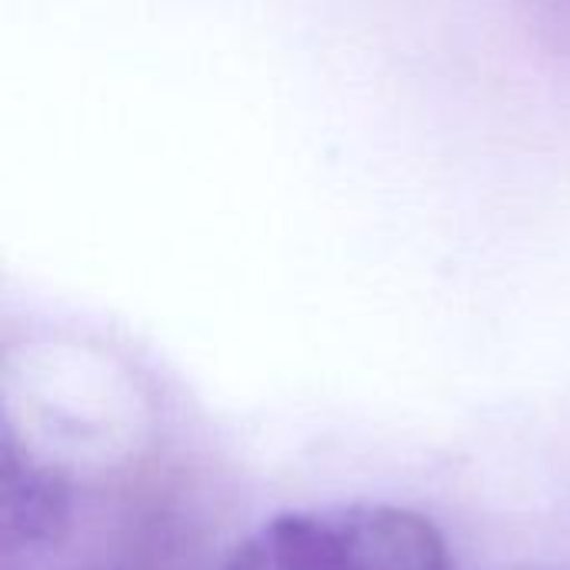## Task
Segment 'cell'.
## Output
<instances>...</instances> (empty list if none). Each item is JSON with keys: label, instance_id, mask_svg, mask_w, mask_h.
<instances>
[{"label": "cell", "instance_id": "obj_1", "mask_svg": "<svg viewBox=\"0 0 570 570\" xmlns=\"http://www.w3.org/2000/svg\"><path fill=\"white\" fill-rule=\"evenodd\" d=\"M227 570H448L441 531L394 504H327L271 518Z\"/></svg>", "mask_w": 570, "mask_h": 570}, {"label": "cell", "instance_id": "obj_2", "mask_svg": "<svg viewBox=\"0 0 570 570\" xmlns=\"http://www.w3.org/2000/svg\"><path fill=\"white\" fill-rule=\"evenodd\" d=\"M0 511H3V541L10 548H33L50 544L60 538L70 518V498L57 474L43 464L20 454L17 444L7 438L0 454Z\"/></svg>", "mask_w": 570, "mask_h": 570}]
</instances>
